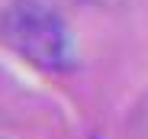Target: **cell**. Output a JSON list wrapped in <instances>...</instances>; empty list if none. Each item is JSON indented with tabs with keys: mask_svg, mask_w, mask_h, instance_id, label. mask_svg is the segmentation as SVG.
I'll use <instances>...</instances> for the list:
<instances>
[{
	"mask_svg": "<svg viewBox=\"0 0 148 139\" xmlns=\"http://www.w3.org/2000/svg\"><path fill=\"white\" fill-rule=\"evenodd\" d=\"M0 45L48 75L77 68V42L64 13L48 0H10L0 10Z\"/></svg>",
	"mask_w": 148,
	"mask_h": 139,
	"instance_id": "obj_1",
	"label": "cell"
},
{
	"mask_svg": "<svg viewBox=\"0 0 148 139\" xmlns=\"http://www.w3.org/2000/svg\"><path fill=\"white\" fill-rule=\"evenodd\" d=\"M90 3H97V7H122L126 0H90Z\"/></svg>",
	"mask_w": 148,
	"mask_h": 139,
	"instance_id": "obj_2",
	"label": "cell"
},
{
	"mask_svg": "<svg viewBox=\"0 0 148 139\" xmlns=\"http://www.w3.org/2000/svg\"><path fill=\"white\" fill-rule=\"evenodd\" d=\"M0 139H3V136H0Z\"/></svg>",
	"mask_w": 148,
	"mask_h": 139,
	"instance_id": "obj_3",
	"label": "cell"
}]
</instances>
